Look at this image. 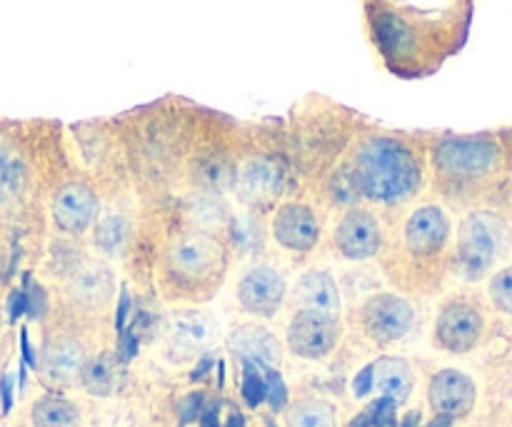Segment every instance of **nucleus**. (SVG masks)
<instances>
[{
  "label": "nucleus",
  "mask_w": 512,
  "mask_h": 427,
  "mask_svg": "<svg viewBox=\"0 0 512 427\" xmlns=\"http://www.w3.org/2000/svg\"><path fill=\"white\" fill-rule=\"evenodd\" d=\"M360 320L363 328L375 343H398L405 335L410 333L415 323V310L413 305L405 298L393 293H380L373 295L368 303L360 310Z\"/></svg>",
  "instance_id": "obj_5"
},
{
  "label": "nucleus",
  "mask_w": 512,
  "mask_h": 427,
  "mask_svg": "<svg viewBox=\"0 0 512 427\" xmlns=\"http://www.w3.org/2000/svg\"><path fill=\"white\" fill-rule=\"evenodd\" d=\"M73 295L83 303H108L113 295V283L103 268H80L73 275Z\"/></svg>",
  "instance_id": "obj_24"
},
{
  "label": "nucleus",
  "mask_w": 512,
  "mask_h": 427,
  "mask_svg": "<svg viewBox=\"0 0 512 427\" xmlns=\"http://www.w3.org/2000/svg\"><path fill=\"white\" fill-rule=\"evenodd\" d=\"M483 338V315L475 305L453 300L443 305L435 320V340L448 353H468Z\"/></svg>",
  "instance_id": "obj_7"
},
{
  "label": "nucleus",
  "mask_w": 512,
  "mask_h": 427,
  "mask_svg": "<svg viewBox=\"0 0 512 427\" xmlns=\"http://www.w3.org/2000/svg\"><path fill=\"white\" fill-rule=\"evenodd\" d=\"M243 395H245V400H248L250 408H255V405H260L265 400V380L260 378L255 365H245Z\"/></svg>",
  "instance_id": "obj_28"
},
{
  "label": "nucleus",
  "mask_w": 512,
  "mask_h": 427,
  "mask_svg": "<svg viewBox=\"0 0 512 427\" xmlns=\"http://www.w3.org/2000/svg\"><path fill=\"white\" fill-rule=\"evenodd\" d=\"M273 238L293 253H308L320 240V220L313 208L303 203H285L275 210Z\"/></svg>",
  "instance_id": "obj_12"
},
{
  "label": "nucleus",
  "mask_w": 512,
  "mask_h": 427,
  "mask_svg": "<svg viewBox=\"0 0 512 427\" xmlns=\"http://www.w3.org/2000/svg\"><path fill=\"white\" fill-rule=\"evenodd\" d=\"M268 427H275V425H273V423H270V425H268Z\"/></svg>",
  "instance_id": "obj_34"
},
{
  "label": "nucleus",
  "mask_w": 512,
  "mask_h": 427,
  "mask_svg": "<svg viewBox=\"0 0 512 427\" xmlns=\"http://www.w3.org/2000/svg\"><path fill=\"white\" fill-rule=\"evenodd\" d=\"M288 427H338V415L325 400H303L288 413Z\"/></svg>",
  "instance_id": "obj_25"
},
{
  "label": "nucleus",
  "mask_w": 512,
  "mask_h": 427,
  "mask_svg": "<svg viewBox=\"0 0 512 427\" xmlns=\"http://www.w3.org/2000/svg\"><path fill=\"white\" fill-rule=\"evenodd\" d=\"M503 160L498 140L490 135H450L435 143L433 165L448 178H483Z\"/></svg>",
  "instance_id": "obj_4"
},
{
  "label": "nucleus",
  "mask_w": 512,
  "mask_h": 427,
  "mask_svg": "<svg viewBox=\"0 0 512 427\" xmlns=\"http://www.w3.org/2000/svg\"><path fill=\"white\" fill-rule=\"evenodd\" d=\"M490 300L495 303V308L512 315V265L510 268L500 270V273L490 280Z\"/></svg>",
  "instance_id": "obj_27"
},
{
  "label": "nucleus",
  "mask_w": 512,
  "mask_h": 427,
  "mask_svg": "<svg viewBox=\"0 0 512 427\" xmlns=\"http://www.w3.org/2000/svg\"><path fill=\"white\" fill-rule=\"evenodd\" d=\"M335 248L345 260H370L383 248V228L370 210L353 208L335 228Z\"/></svg>",
  "instance_id": "obj_8"
},
{
  "label": "nucleus",
  "mask_w": 512,
  "mask_h": 427,
  "mask_svg": "<svg viewBox=\"0 0 512 427\" xmlns=\"http://www.w3.org/2000/svg\"><path fill=\"white\" fill-rule=\"evenodd\" d=\"M128 235H130V225L128 220L120 218V215H108V218L98 220L93 230L95 245L108 255L120 253V250L125 248V243H128Z\"/></svg>",
  "instance_id": "obj_26"
},
{
  "label": "nucleus",
  "mask_w": 512,
  "mask_h": 427,
  "mask_svg": "<svg viewBox=\"0 0 512 427\" xmlns=\"http://www.w3.org/2000/svg\"><path fill=\"white\" fill-rule=\"evenodd\" d=\"M235 190L240 200L248 205H268L273 203L280 190V170L278 165L265 158H253L238 170L235 175Z\"/></svg>",
  "instance_id": "obj_15"
},
{
  "label": "nucleus",
  "mask_w": 512,
  "mask_h": 427,
  "mask_svg": "<svg viewBox=\"0 0 512 427\" xmlns=\"http://www.w3.org/2000/svg\"><path fill=\"white\" fill-rule=\"evenodd\" d=\"M85 363V350L78 340L73 338H58L53 343H48L43 353V373L45 378L53 380V383H73L75 378H80Z\"/></svg>",
  "instance_id": "obj_18"
},
{
  "label": "nucleus",
  "mask_w": 512,
  "mask_h": 427,
  "mask_svg": "<svg viewBox=\"0 0 512 427\" xmlns=\"http://www.w3.org/2000/svg\"><path fill=\"white\" fill-rule=\"evenodd\" d=\"M510 233L493 213H473L463 220L458 233V265L468 280H478L508 250Z\"/></svg>",
  "instance_id": "obj_3"
},
{
  "label": "nucleus",
  "mask_w": 512,
  "mask_h": 427,
  "mask_svg": "<svg viewBox=\"0 0 512 427\" xmlns=\"http://www.w3.org/2000/svg\"><path fill=\"white\" fill-rule=\"evenodd\" d=\"M215 323L210 315L198 313V310H185L173 318V343L175 348L193 353V350L205 348L213 340Z\"/></svg>",
  "instance_id": "obj_21"
},
{
  "label": "nucleus",
  "mask_w": 512,
  "mask_h": 427,
  "mask_svg": "<svg viewBox=\"0 0 512 427\" xmlns=\"http://www.w3.org/2000/svg\"><path fill=\"white\" fill-rule=\"evenodd\" d=\"M228 265V253L218 235L195 233L180 235L165 253V275L178 290L203 293L220 285V278Z\"/></svg>",
  "instance_id": "obj_2"
},
{
  "label": "nucleus",
  "mask_w": 512,
  "mask_h": 427,
  "mask_svg": "<svg viewBox=\"0 0 512 427\" xmlns=\"http://www.w3.org/2000/svg\"><path fill=\"white\" fill-rule=\"evenodd\" d=\"M283 275L268 265L248 270L238 283V303L245 313L258 318H273L285 300Z\"/></svg>",
  "instance_id": "obj_9"
},
{
  "label": "nucleus",
  "mask_w": 512,
  "mask_h": 427,
  "mask_svg": "<svg viewBox=\"0 0 512 427\" xmlns=\"http://www.w3.org/2000/svg\"><path fill=\"white\" fill-rule=\"evenodd\" d=\"M340 338L338 315L298 310L288 325V345L298 358L318 360L335 350Z\"/></svg>",
  "instance_id": "obj_6"
},
{
  "label": "nucleus",
  "mask_w": 512,
  "mask_h": 427,
  "mask_svg": "<svg viewBox=\"0 0 512 427\" xmlns=\"http://www.w3.org/2000/svg\"><path fill=\"white\" fill-rule=\"evenodd\" d=\"M293 298L300 310H315V313L338 315L340 313V290L333 275L323 270H308L295 283Z\"/></svg>",
  "instance_id": "obj_16"
},
{
  "label": "nucleus",
  "mask_w": 512,
  "mask_h": 427,
  "mask_svg": "<svg viewBox=\"0 0 512 427\" xmlns=\"http://www.w3.org/2000/svg\"><path fill=\"white\" fill-rule=\"evenodd\" d=\"M355 190L380 205H398L423 185V165L405 140L373 135L355 150L348 168Z\"/></svg>",
  "instance_id": "obj_1"
},
{
  "label": "nucleus",
  "mask_w": 512,
  "mask_h": 427,
  "mask_svg": "<svg viewBox=\"0 0 512 427\" xmlns=\"http://www.w3.org/2000/svg\"><path fill=\"white\" fill-rule=\"evenodd\" d=\"M235 175H238V168H235L233 160L225 153H218V150H210V153L198 155L190 165V178L198 188L208 190V193H223V190L233 188Z\"/></svg>",
  "instance_id": "obj_20"
},
{
  "label": "nucleus",
  "mask_w": 512,
  "mask_h": 427,
  "mask_svg": "<svg viewBox=\"0 0 512 427\" xmlns=\"http://www.w3.org/2000/svg\"><path fill=\"white\" fill-rule=\"evenodd\" d=\"M450 235V220L438 205H423L410 213L403 240L413 258H433L445 248Z\"/></svg>",
  "instance_id": "obj_11"
},
{
  "label": "nucleus",
  "mask_w": 512,
  "mask_h": 427,
  "mask_svg": "<svg viewBox=\"0 0 512 427\" xmlns=\"http://www.w3.org/2000/svg\"><path fill=\"white\" fill-rule=\"evenodd\" d=\"M403 427H418V415H410V418L405 420Z\"/></svg>",
  "instance_id": "obj_33"
},
{
  "label": "nucleus",
  "mask_w": 512,
  "mask_h": 427,
  "mask_svg": "<svg viewBox=\"0 0 512 427\" xmlns=\"http://www.w3.org/2000/svg\"><path fill=\"white\" fill-rule=\"evenodd\" d=\"M370 388H373V383H370V368H368L363 370V375H360L358 380H355V390H358V395H365Z\"/></svg>",
  "instance_id": "obj_31"
},
{
  "label": "nucleus",
  "mask_w": 512,
  "mask_h": 427,
  "mask_svg": "<svg viewBox=\"0 0 512 427\" xmlns=\"http://www.w3.org/2000/svg\"><path fill=\"white\" fill-rule=\"evenodd\" d=\"M28 188V163L18 145L0 130V218L13 213Z\"/></svg>",
  "instance_id": "obj_14"
},
{
  "label": "nucleus",
  "mask_w": 512,
  "mask_h": 427,
  "mask_svg": "<svg viewBox=\"0 0 512 427\" xmlns=\"http://www.w3.org/2000/svg\"><path fill=\"white\" fill-rule=\"evenodd\" d=\"M428 398L440 418H463L475 405V383L458 370H440L430 380Z\"/></svg>",
  "instance_id": "obj_13"
},
{
  "label": "nucleus",
  "mask_w": 512,
  "mask_h": 427,
  "mask_svg": "<svg viewBox=\"0 0 512 427\" xmlns=\"http://www.w3.org/2000/svg\"><path fill=\"white\" fill-rule=\"evenodd\" d=\"M80 383L90 395L108 398L118 385V358L113 353H100L93 360H88L80 373Z\"/></svg>",
  "instance_id": "obj_22"
},
{
  "label": "nucleus",
  "mask_w": 512,
  "mask_h": 427,
  "mask_svg": "<svg viewBox=\"0 0 512 427\" xmlns=\"http://www.w3.org/2000/svg\"><path fill=\"white\" fill-rule=\"evenodd\" d=\"M200 403H203L200 395H190V398L183 403V408H180V423L188 425L190 420H195V415H198L200 410Z\"/></svg>",
  "instance_id": "obj_30"
},
{
  "label": "nucleus",
  "mask_w": 512,
  "mask_h": 427,
  "mask_svg": "<svg viewBox=\"0 0 512 427\" xmlns=\"http://www.w3.org/2000/svg\"><path fill=\"white\" fill-rule=\"evenodd\" d=\"M33 427H80L78 408L65 398H40L33 405Z\"/></svg>",
  "instance_id": "obj_23"
},
{
  "label": "nucleus",
  "mask_w": 512,
  "mask_h": 427,
  "mask_svg": "<svg viewBox=\"0 0 512 427\" xmlns=\"http://www.w3.org/2000/svg\"><path fill=\"white\" fill-rule=\"evenodd\" d=\"M8 248H5L3 238H0V280L5 278V270H8Z\"/></svg>",
  "instance_id": "obj_32"
},
{
  "label": "nucleus",
  "mask_w": 512,
  "mask_h": 427,
  "mask_svg": "<svg viewBox=\"0 0 512 427\" xmlns=\"http://www.w3.org/2000/svg\"><path fill=\"white\" fill-rule=\"evenodd\" d=\"M50 215L60 233L80 235L98 220V195L83 183H68L53 195Z\"/></svg>",
  "instance_id": "obj_10"
},
{
  "label": "nucleus",
  "mask_w": 512,
  "mask_h": 427,
  "mask_svg": "<svg viewBox=\"0 0 512 427\" xmlns=\"http://www.w3.org/2000/svg\"><path fill=\"white\" fill-rule=\"evenodd\" d=\"M370 383L395 405L405 403L413 393V370L400 358H380L378 363L370 365Z\"/></svg>",
  "instance_id": "obj_19"
},
{
  "label": "nucleus",
  "mask_w": 512,
  "mask_h": 427,
  "mask_svg": "<svg viewBox=\"0 0 512 427\" xmlns=\"http://www.w3.org/2000/svg\"><path fill=\"white\" fill-rule=\"evenodd\" d=\"M230 350L243 360V365L268 368L280 360V343L268 328L260 325H243L230 335Z\"/></svg>",
  "instance_id": "obj_17"
},
{
  "label": "nucleus",
  "mask_w": 512,
  "mask_h": 427,
  "mask_svg": "<svg viewBox=\"0 0 512 427\" xmlns=\"http://www.w3.org/2000/svg\"><path fill=\"white\" fill-rule=\"evenodd\" d=\"M265 398L273 410H280L285 405V385L273 368H265Z\"/></svg>",
  "instance_id": "obj_29"
}]
</instances>
